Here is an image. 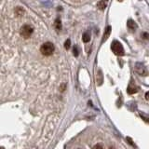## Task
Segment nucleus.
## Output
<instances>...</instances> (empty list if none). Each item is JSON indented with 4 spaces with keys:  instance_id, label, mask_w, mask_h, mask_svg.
I'll return each mask as SVG.
<instances>
[{
    "instance_id": "f257e3e1",
    "label": "nucleus",
    "mask_w": 149,
    "mask_h": 149,
    "mask_svg": "<svg viewBox=\"0 0 149 149\" xmlns=\"http://www.w3.org/2000/svg\"><path fill=\"white\" fill-rule=\"evenodd\" d=\"M55 47L51 42H46L40 47V52L44 56H50L54 52Z\"/></svg>"
},
{
    "instance_id": "f03ea898",
    "label": "nucleus",
    "mask_w": 149,
    "mask_h": 149,
    "mask_svg": "<svg viewBox=\"0 0 149 149\" xmlns=\"http://www.w3.org/2000/svg\"><path fill=\"white\" fill-rule=\"evenodd\" d=\"M111 49L116 56H123L125 54L124 48L119 41H116V40L113 41V43L111 45Z\"/></svg>"
},
{
    "instance_id": "7ed1b4c3",
    "label": "nucleus",
    "mask_w": 149,
    "mask_h": 149,
    "mask_svg": "<svg viewBox=\"0 0 149 149\" xmlns=\"http://www.w3.org/2000/svg\"><path fill=\"white\" fill-rule=\"evenodd\" d=\"M33 32H34V28H33L31 25L25 24V25H23V26L21 28L20 34H21V36L23 37V38L27 39V38H29V37L32 36Z\"/></svg>"
},
{
    "instance_id": "20e7f679",
    "label": "nucleus",
    "mask_w": 149,
    "mask_h": 149,
    "mask_svg": "<svg viewBox=\"0 0 149 149\" xmlns=\"http://www.w3.org/2000/svg\"><path fill=\"white\" fill-rule=\"evenodd\" d=\"M135 72L139 74L140 76H146L147 74V70L146 66L141 63H137L135 64Z\"/></svg>"
},
{
    "instance_id": "39448f33",
    "label": "nucleus",
    "mask_w": 149,
    "mask_h": 149,
    "mask_svg": "<svg viewBox=\"0 0 149 149\" xmlns=\"http://www.w3.org/2000/svg\"><path fill=\"white\" fill-rule=\"evenodd\" d=\"M127 91L129 94H134V93H137L139 91V87L136 85H132V84H130L128 88H127Z\"/></svg>"
},
{
    "instance_id": "423d86ee",
    "label": "nucleus",
    "mask_w": 149,
    "mask_h": 149,
    "mask_svg": "<svg viewBox=\"0 0 149 149\" xmlns=\"http://www.w3.org/2000/svg\"><path fill=\"white\" fill-rule=\"evenodd\" d=\"M111 30H112L111 26H107L106 27V29L104 30V36H102V43H104V41L107 40V38H108L109 36H110Z\"/></svg>"
},
{
    "instance_id": "0eeeda50",
    "label": "nucleus",
    "mask_w": 149,
    "mask_h": 149,
    "mask_svg": "<svg viewBox=\"0 0 149 149\" xmlns=\"http://www.w3.org/2000/svg\"><path fill=\"white\" fill-rule=\"evenodd\" d=\"M127 26H128V28H129L130 30H132V31H134L135 29H137V28H138L137 23L135 22L134 21H132V20H129L128 21Z\"/></svg>"
},
{
    "instance_id": "6e6552de",
    "label": "nucleus",
    "mask_w": 149,
    "mask_h": 149,
    "mask_svg": "<svg viewBox=\"0 0 149 149\" xmlns=\"http://www.w3.org/2000/svg\"><path fill=\"white\" fill-rule=\"evenodd\" d=\"M82 40L83 42H85V43H88V42H90L91 40V34L88 32H85L83 34V36H82Z\"/></svg>"
},
{
    "instance_id": "1a4fd4ad",
    "label": "nucleus",
    "mask_w": 149,
    "mask_h": 149,
    "mask_svg": "<svg viewBox=\"0 0 149 149\" xmlns=\"http://www.w3.org/2000/svg\"><path fill=\"white\" fill-rule=\"evenodd\" d=\"M55 29L57 32H60L62 30V22H61L60 19H56L55 21Z\"/></svg>"
},
{
    "instance_id": "9d476101",
    "label": "nucleus",
    "mask_w": 149,
    "mask_h": 149,
    "mask_svg": "<svg viewBox=\"0 0 149 149\" xmlns=\"http://www.w3.org/2000/svg\"><path fill=\"white\" fill-rule=\"evenodd\" d=\"M106 5L107 3L104 2V1H100L97 3V7L99 8V9H101V10H104L105 8H106Z\"/></svg>"
},
{
    "instance_id": "9b49d317",
    "label": "nucleus",
    "mask_w": 149,
    "mask_h": 149,
    "mask_svg": "<svg viewBox=\"0 0 149 149\" xmlns=\"http://www.w3.org/2000/svg\"><path fill=\"white\" fill-rule=\"evenodd\" d=\"M15 13H16V15L17 16H22L23 13H24V10L21 8V7H17L15 8Z\"/></svg>"
},
{
    "instance_id": "f8f14e48",
    "label": "nucleus",
    "mask_w": 149,
    "mask_h": 149,
    "mask_svg": "<svg viewBox=\"0 0 149 149\" xmlns=\"http://www.w3.org/2000/svg\"><path fill=\"white\" fill-rule=\"evenodd\" d=\"M70 46H71V40H70V39H67L66 41L64 42V49L68 50V49H70Z\"/></svg>"
},
{
    "instance_id": "ddd939ff",
    "label": "nucleus",
    "mask_w": 149,
    "mask_h": 149,
    "mask_svg": "<svg viewBox=\"0 0 149 149\" xmlns=\"http://www.w3.org/2000/svg\"><path fill=\"white\" fill-rule=\"evenodd\" d=\"M73 54L74 57H77L78 54H79V50H78V48H77V46H74V49H73Z\"/></svg>"
},
{
    "instance_id": "4468645a",
    "label": "nucleus",
    "mask_w": 149,
    "mask_h": 149,
    "mask_svg": "<svg viewBox=\"0 0 149 149\" xmlns=\"http://www.w3.org/2000/svg\"><path fill=\"white\" fill-rule=\"evenodd\" d=\"M92 149H104V147H102V144L97 143V144H95L94 146H93V148H92Z\"/></svg>"
},
{
    "instance_id": "2eb2a0df",
    "label": "nucleus",
    "mask_w": 149,
    "mask_h": 149,
    "mask_svg": "<svg viewBox=\"0 0 149 149\" xmlns=\"http://www.w3.org/2000/svg\"><path fill=\"white\" fill-rule=\"evenodd\" d=\"M146 99L149 102V91H147V92L146 93Z\"/></svg>"
}]
</instances>
